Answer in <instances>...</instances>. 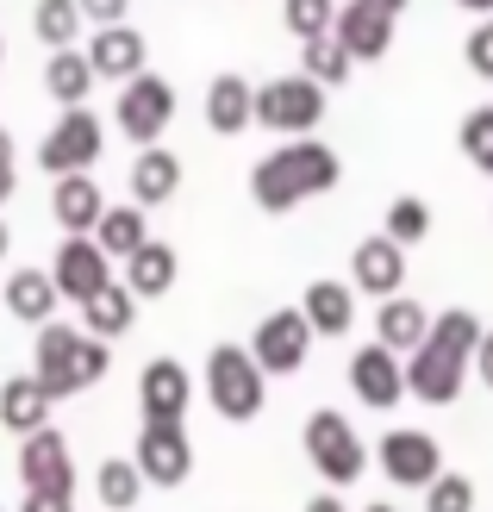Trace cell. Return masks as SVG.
Listing matches in <instances>:
<instances>
[{
  "mask_svg": "<svg viewBox=\"0 0 493 512\" xmlns=\"http://www.w3.org/2000/svg\"><path fill=\"white\" fill-rule=\"evenodd\" d=\"M325 119V88L313 75H281V82L256 88V125L269 132H313Z\"/></svg>",
  "mask_w": 493,
  "mask_h": 512,
  "instance_id": "5",
  "label": "cell"
},
{
  "mask_svg": "<svg viewBox=\"0 0 493 512\" xmlns=\"http://www.w3.org/2000/svg\"><path fill=\"white\" fill-rule=\"evenodd\" d=\"M94 244L107 256H138L150 244V225H144V207H107L94 225Z\"/></svg>",
  "mask_w": 493,
  "mask_h": 512,
  "instance_id": "27",
  "label": "cell"
},
{
  "mask_svg": "<svg viewBox=\"0 0 493 512\" xmlns=\"http://www.w3.org/2000/svg\"><path fill=\"white\" fill-rule=\"evenodd\" d=\"M7 244H13V238H7V219H0V256H7Z\"/></svg>",
  "mask_w": 493,
  "mask_h": 512,
  "instance_id": "44",
  "label": "cell"
},
{
  "mask_svg": "<svg viewBox=\"0 0 493 512\" xmlns=\"http://www.w3.org/2000/svg\"><path fill=\"white\" fill-rule=\"evenodd\" d=\"M19 481L25 494H75V469H69V438L57 425L19 438Z\"/></svg>",
  "mask_w": 493,
  "mask_h": 512,
  "instance_id": "9",
  "label": "cell"
},
{
  "mask_svg": "<svg viewBox=\"0 0 493 512\" xmlns=\"http://www.w3.org/2000/svg\"><path fill=\"white\" fill-rule=\"evenodd\" d=\"M206 394H213L219 419H231V425L256 419L263 413V369H256V356L238 344H219L206 356Z\"/></svg>",
  "mask_w": 493,
  "mask_h": 512,
  "instance_id": "4",
  "label": "cell"
},
{
  "mask_svg": "<svg viewBox=\"0 0 493 512\" xmlns=\"http://www.w3.org/2000/svg\"><path fill=\"white\" fill-rule=\"evenodd\" d=\"M188 369L175 363V356H157V363H144L138 375V406H144V419H181L188 413Z\"/></svg>",
  "mask_w": 493,
  "mask_h": 512,
  "instance_id": "15",
  "label": "cell"
},
{
  "mask_svg": "<svg viewBox=\"0 0 493 512\" xmlns=\"http://www.w3.org/2000/svg\"><path fill=\"white\" fill-rule=\"evenodd\" d=\"M138 475L144 481H157V488H175V481H188L194 469V444H188V431H181V419H144L138 425Z\"/></svg>",
  "mask_w": 493,
  "mask_h": 512,
  "instance_id": "8",
  "label": "cell"
},
{
  "mask_svg": "<svg viewBox=\"0 0 493 512\" xmlns=\"http://www.w3.org/2000/svg\"><path fill=\"white\" fill-rule=\"evenodd\" d=\"M50 406H57V400L38 388V375H13L7 388H0V425L19 431V438H32V431L50 425Z\"/></svg>",
  "mask_w": 493,
  "mask_h": 512,
  "instance_id": "20",
  "label": "cell"
},
{
  "mask_svg": "<svg viewBox=\"0 0 493 512\" xmlns=\"http://www.w3.org/2000/svg\"><path fill=\"white\" fill-rule=\"evenodd\" d=\"M456 7H469V13H493V0H456Z\"/></svg>",
  "mask_w": 493,
  "mask_h": 512,
  "instance_id": "43",
  "label": "cell"
},
{
  "mask_svg": "<svg viewBox=\"0 0 493 512\" xmlns=\"http://www.w3.org/2000/svg\"><path fill=\"white\" fill-rule=\"evenodd\" d=\"M94 494H100V506H107V512L138 506V494H144V475H138V463H125V456H107V463L94 469Z\"/></svg>",
  "mask_w": 493,
  "mask_h": 512,
  "instance_id": "30",
  "label": "cell"
},
{
  "mask_svg": "<svg viewBox=\"0 0 493 512\" xmlns=\"http://www.w3.org/2000/svg\"><path fill=\"white\" fill-rule=\"evenodd\" d=\"M306 456H313V469L325 481H356L362 475V438L350 431V419H337V413H313L306 419Z\"/></svg>",
  "mask_w": 493,
  "mask_h": 512,
  "instance_id": "10",
  "label": "cell"
},
{
  "mask_svg": "<svg viewBox=\"0 0 493 512\" xmlns=\"http://www.w3.org/2000/svg\"><path fill=\"white\" fill-rule=\"evenodd\" d=\"M350 50L344 44H337V32H325V38H313V44H306V75H313V82L325 88V82H344V75H350Z\"/></svg>",
  "mask_w": 493,
  "mask_h": 512,
  "instance_id": "33",
  "label": "cell"
},
{
  "mask_svg": "<svg viewBox=\"0 0 493 512\" xmlns=\"http://www.w3.org/2000/svg\"><path fill=\"white\" fill-rule=\"evenodd\" d=\"M462 50H469V69H475V75H493V19H481Z\"/></svg>",
  "mask_w": 493,
  "mask_h": 512,
  "instance_id": "37",
  "label": "cell"
},
{
  "mask_svg": "<svg viewBox=\"0 0 493 512\" xmlns=\"http://www.w3.org/2000/svg\"><path fill=\"white\" fill-rule=\"evenodd\" d=\"M425 331H431V313L419 300H381V344L387 350H419L425 344Z\"/></svg>",
  "mask_w": 493,
  "mask_h": 512,
  "instance_id": "29",
  "label": "cell"
},
{
  "mask_svg": "<svg viewBox=\"0 0 493 512\" xmlns=\"http://www.w3.org/2000/svg\"><path fill=\"white\" fill-rule=\"evenodd\" d=\"M475 363H481V375H487V388H493V331L481 338V350H475Z\"/></svg>",
  "mask_w": 493,
  "mask_h": 512,
  "instance_id": "41",
  "label": "cell"
},
{
  "mask_svg": "<svg viewBox=\"0 0 493 512\" xmlns=\"http://www.w3.org/2000/svg\"><path fill=\"white\" fill-rule=\"evenodd\" d=\"M113 119H119V132L132 138V144H157L163 138V125L175 119V88L163 82V75H132V82L119 88V107H113Z\"/></svg>",
  "mask_w": 493,
  "mask_h": 512,
  "instance_id": "6",
  "label": "cell"
},
{
  "mask_svg": "<svg viewBox=\"0 0 493 512\" xmlns=\"http://www.w3.org/2000/svg\"><path fill=\"white\" fill-rule=\"evenodd\" d=\"M50 281H57V294L63 300H94L100 288H113V256L100 250L94 238H63L57 250V263H50Z\"/></svg>",
  "mask_w": 493,
  "mask_h": 512,
  "instance_id": "12",
  "label": "cell"
},
{
  "mask_svg": "<svg viewBox=\"0 0 493 512\" xmlns=\"http://www.w3.org/2000/svg\"><path fill=\"white\" fill-rule=\"evenodd\" d=\"M481 319L475 313H444L431 331H425V344L412 350V369H406V388L419 394V400H431V406H444V400H456L462 394V375H469V356L481 350Z\"/></svg>",
  "mask_w": 493,
  "mask_h": 512,
  "instance_id": "1",
  "label": "cell"
},
{
  "mask_svg": "<svg viewBox=\"0 0 493 512\" xmlns=\"http://www.w3.org/2000/svg\"><path fill=\"white\" fill-rule=\"evenodd\" d=\"M369 512H394V506H369Z\"/></svg>",
  "mask_w": 493,
  "mask_h": 512,
  "instance_id": "46",
  "label": "cell"
},
{
  "mask_svg": "<svg viewBox=\"0 0 493 512\" xmlns=\"http://www.w3.org/2000/svg\"><path fill=\"white\" fill-rule=\"evenodd\" d=\"M32 375H38V388L50 400H69V394H82V388H94V381L107 375V344L88 338V331H75V325H63V319H50V325H38Z\"/></svg>",
  "mask_w": 493,
  "mask_h": 512,
  "instance_id": "3",
  "label": "cell"
},
{
  "mask_svg": "<svg viewBox=\"0 0 493 512\" xmlns=\"http://www.w3.org/2000/svg\"><path fill=\"white\" fill-rule=\"evenodd\" d=\"M350 381H356V394L369 400V406H381V413L406 394V369H400V356L387 350V344H369V350H362L356 363H350Z\"/></svg>",
  "mask_w": 493,
  "mask_h": 512,
  "instance_id": "17",
  "label": "cell"
},
{
  "mask_svg": "<svg viewBox=\"0 0 493 512\" xmlns=\"http://www.w3.org/2000/svg\"><path fill=\"white\" fill-rule=\"evenodd\" d=\"M425 232H431V207L419 194H400L394 207H387V238H394V244H419Z\"/></svg>",
  "mask_w": 493,
  "mask_h": 512,
  "instance_id": "34",
  "label": "cell"
},
{
  "mask_svg": "<svg viewBox=\"0 0 493 512\" xmlns=\"http://www.w3.org/2000/svg\"><path fill=\"white\" fill-rule=\"evenodd\" d=\"M300 313L313 319V331H350V319H356V300H350V288L344 281H313L306 288V300H300Z\"/></svg>",
  "mask_w": 493,
  "mask_h": 512,
  "instance_id": "28",
  "label": "cell"
},
{
  "mask_svg": "<svg viewBox=\"0 0 493 512\" xmlns=\"http://www.w3.org/2000/svg\"><path fill=\"white\" fill-rule=\"evenodd\" d=\"M94 82H100V75H94V63H88V50H50V63H44V88H50V100H63V107H82Z\"/></svg>",
  "mask_w": 493,
  "mask_h": 512,
  "instance_id": "24",
  "label": "cell"
},
{
  "mask_svg": "<svg viewBox=\"0 0 493 512\" xmlns=\"http://www.w3.org/2000/svg\"><path fill=\"white\" fill-rule=\"evenodd\" d=\"M331 32H337V44H344L350 57H387V44H394V7H381V0H350Z\"/></svg>",
  "mask_w": 493,
  "mask_h": 512,
  "instance_id": "14",
  "label": "cell"
},
{
  "mask_svg": "<svg viewBox=\"0 0 493 512\" xmlns=\"http://www.w3.org/2000/svg\"><path fill=\"white\" fill-rule=\"evenodd\" d=\"M19 188V157H13V132H0V200H13Z\"/></svg>",
  "mask_w": 493,
  "mask_h": 512,
  "instance_id": "38",
  "label": "cell"
},
{
  "mask_svg": "<svg viewBox=\"0 0 493 512\" xmlns=\"http://www.w3.org/2000/svg\"><path fill=\"white\" fill-rule=\"evenodd\" d=\"M88 63H94V75L132 82V75H144V38L132 32V25H100L94 44H88Z\"/></svg>",
  "mask_w": 493,
  "mask_h": 512,
  "instance_id": "18",
  "label": "cell"
},
{
  "mask_svg": "<svg viewBox=\"0 0 493 512\" xmlns=\"http://www.w3.org/2000/svg\"><path fill=\"white\" fill-rule=\"evenodd\" d=\"M281 19H288V32L300 44H313V38H325L337 25V7L331 0H281Z\"/></svg>",
  "mask_w": 493,
  "mask_h": 512,
  "instance_id": "32",
  "label": "cell"
},
{
  "mask_svg": "<svg viewBox=\"0 0 493 512\" xmlns=\"http://www.w3.org/2000/svg\"><path fill=\"white\" fill-rule=\"evenodd\" d=\"M125 288H132L138 300H150V294H169V288H175V250L150 238L138 256H125Z\"/></svg>",
  "mask_w": 493,
  "mask_h": 512,
  "instance_id": "26",
  "label": "cell"
},
{
  "mask_svg": "<svg viewBox=\"0 0 493 512\" xmlns=\"http://www.w3.org/2000/svg\"><path fill=\"white\" fill-rule=\"evenodd\" d=\"M425 512H475V488L462 475H437L425 494Z\"/></svg>",
  "mask_w": 493,
  "mask_h": 512,
  "instance_id": "36",
  "label": "cell"
},
{
  "mask_svg": "<svg viewBox=\"0 0 493 512\" xmlns=\"http://www.w3.org/2000/svg\"><path fill=\"white\" fill-rule=\"evenodd\" d=\"M50 213H57V225L69 238H94L100 213H107V200H100V182L94 175H63L57 194H50Z\"/></svg>",
  "mask_w": 493,
  "mask_h": 512,
  "instance_id": "16",
  "label": "cell"
},
{
  "mask_svg": "<svg viewBox=\"0 0 493 512\" xmlns=\"http://www.w3.org/2000/svg\"><path fill=\"white\" fill-rule=\"evenodd\" d=\"M306 350H313V319L306 313H269L250 338V356L263 375H294L306 363Z\"/></svg>",
  "mask_w": 493,
  "mask_h": 512,
  "instance_id": "11",
  "label": "cell"
},
{
  "mask_svg": "<svg viewBox=\"0 0 493 512\" xmlns=\"http://www.w3.org/2000/svg\"><path fill=\"white\" fill-rule=\"evenodd\" d=\"M381 7H394V13H400V7H406V0H381Z\"/></svg>",
  "mask_w": 493,
  "mask_h": 512,
  "instance_id": "45",
  "label": "cell"
},
{
  "mask_svg": "<svg viewBox=\"0 0 493 512\" xmlns=\"http://www.w3.org/2000/svg\"><path fill=\"white\" fill-rule=\"evenodd\" d=\"M132 313H138V294L113 281V288H100L94 300H82V319H88V338H119V331H132Z\"/></svg>",
  "mask_w": 493,
  "mask_h": 512,
  "instance_id": "25",
  "label": "cell"
},
{
  "mask_svg": "<svg viewBox=\"0 0 493 512\" xmlns=\"http://www.w3.org/2000/svg\"><path fill=\"white\" fill-rule=\"evenodd\" d=\"M94 157H100V119L88 107H69L44 132V144H38V169H50L57 182H63V175H88Z\"/></svg>",
  "mask_w": 493,
  "mask_h": 512,
  "instance_id": "7",
  "label": "cell"
},
{
  "mask_svg": "<svg viewBox=\"0 0 493 512\" xmlns=\"http://www.w3.org/2000/svg\"><path fill=\"white\" fill-rule=\"evenodd\" d=\"M32 25H38V38H44L50 50H69L75 32H82V7H75V0H38Z\"/></svg>",
  "mask_w": 493,
  "mask_h": 512,
  "instance_id": "31",
  "label": "cell"
},
{
  "mask_svg": "<svg viewBox=\"0 0 493 512\" xmlns=\"http://www.w3.org/2000/svg\"><path fill=\"white\" fill-rule=\"evenodd\" d=\"M306 512H344V506H337V500L325 494V500H313V506H306Z\"/></svg>",
  "mask_w": 493,
  "mask_h": 512,
  "instance_id": "42",
  "label": "cell"
},
{
  "mask_svg": "<svg viewBox=\"0 0 493 512\" xmlns=\"http://www.w3.org/2000/svg\"><path fill=\"white\" fill-rule=\"evenodd\" d=\"M337 175H344L337 150L300 138V144L275 150V157H263V163L250 169V194H256V207H263V213H288V207H300V200L337 188Z\"/></svg>",
  "mask_w": 493,
  "mask_h": 512,
  "instance_id": "2",
  "label": "cell"
},
{
  "mask_svg": "<svg viewBox=\"0 0 493 512\" xmlns=\"http://www.w3.org/2000/svg\"><path fill=\"white\" fill-rule=\"evenodd\" d=\"M19 512H75V494H25Z\"/></svg>",
  "mask_w": 493,
  "mask_h": 512,
  "instance_id": "40",
  "label": "cell"
},
{
  "mask_svg": "<svg viewBox=\"0 0 493 512\" xmlns=\"http://www.w3.org/2000/svg\"><path fill=\"white\" fill-rule=\"evenodd\" d=\"M381 469L394 481H406V488H431V481L444 475V456H437V438H425V431H387Z\"/></svg>",
  "mask_w": 493,
  "mask_h": 512,
  "instance_id": "13",
  "label": "cell"
},
{
  "mask_svg": "<svg viewBox=\"0 0 493 512\" xmlns=\"http://www.w3.org/2000/svg\"><path fill=\"white\" fill-rule=\"evenodd\" d=\"M462 150H469V163L481 175H493V107H475L462 119Z\"/></svg>",
  "mask_w": 493,
  "mask_h": 512,
  "instance_id": "35",
  "label": "cell"
},
{
  "mask_svg": "<svg viewBox=\"0 0 493 512\" xmlns=\"http://www.w3.org/2000/svg\"><path fill=\"white\" fill-rule=\"evenodd\" d=\"M7 313L13 319H25V325H50V313H57V281H50V269H13L7 275Z\"/></svg>",
  "mask_w": 493,
  "mask_h": 512,
  "instance_id": "21",
  "label": "cell"
},
{
  "mask_svg": "<svg viewBox=\"0 0 493 512\" xmlns=\"http://www.w3.org/2000/svg\"><path fill=\"white\" fill-rule=\"evenodd\" d=\"M350 269H356V288H369V294H394L400 288V275H406V256H400V244L394 238H362L356 244V256H350Z\"/></svg>",
  "mask_w": 493,
  "mask_h": 512,
  "instance_id": "19",
  "label": "cell"
},
{
  "mask_svg": "<svg viewBox=\"0 0 493 512\" xmlns=\"http://www.w3.org/2000/svg\"><path fill=\"white\" fill-rule=\"evenodd\" d=\"M181 188V163L169 157V150H138V163H132V207H163V200Z\"/></svg>",
  "mask_w": 493,
  "mask_h": 512,
  "instance_id": "23",
  "label": "cell"
},
{
  "mask_svg": "<svg viewBox=\"0 0 493 512\" xmlns=\"http://www.w3.org/2000/svg\"><path fill=\"white\" fill-rule=\"evenodd\" d=\"M206 125L213 132H244V125H256V88L244 82V75H219L213 88H206Z\"/></svg>",
  "mask_w": 493,
  "mask_h": 512,
  "instance_id": "22",
  "label": "cell"
},
{
  "mask_svg": "<svg viewBox=\"0 0 493 512\" xmlns=\"http://www.w3.org/2000/svg\"><path fill=\"white\" fill-rule=\"evenodd\" d=\"M82 19H100V25H119L125 19V0H75Z\"/></svg>",
  "mask_w": 493,
  "mask_h": 512,
  "instance_id": "39",
  "label": "cell"
}]
</instances>
